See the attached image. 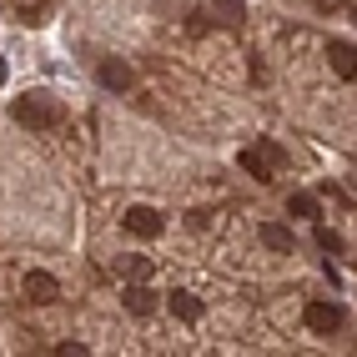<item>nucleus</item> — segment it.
I'll return each instance as SVG.
<instances>
[{"instance_id":"5","label":"nucleus","mask_w":357,"mask_h":357,"mask_svg":"<svg viewBox=\"0 0 357 357\" xmlns=\"http://www.w3.org/2000/svg\"><path fill=\"white\" fill-rule=\"evenodd\" d=\"M161 227H166L161 211H151V206H131L126 211V231L131 236H161Z\"/></svg>"},{"instance_id":"8","label":"nucleus","mask_w":357,"mask_h":357,"mask_svg":"<svg viewBox=\"0 0 357 357\" xmlns=\"http://www.w3.org/2000/svg\"><path fill=\"white\" fill-rule=\"evenodd\" d=\"M126 312H131V317H151V312H156V292H146L141 282H136V287H126Z\"/></svg>"},{"instance_id":"16","label":"nucleus","mask_w":357,"mask_h":357,"mask_svg":"<svg viewBox=\"0 0 357 357\" xmlns=\"http://www.w3.org/2000/svg\"><path fill=\"white\" fill-rule=\"evenodd\" d=\"M56 357H91V352H86L81 342H61V347H56Z\"/></svg>"},{"instance_id":"1","label":"nucleus","mask_w":357,"mask_h":357,"mask_svg":"<svg viewBox=\"0 0 357 357\" xmlns=\"http://www.w3.org/2000/svg\"><path fill=\"white\" fill-rule=\"evenodd\" d=\"M10 116L26 131H51L56 121H61V106L45 96V91H26V96H15V106H10Z\"/></svg>"},{"instance_id":"13","label":"nucleus","mask_w":357,"mask_h":357,"mask_svg":"<svg viewBox=\"0 0 357 357\" xmlns=\"http://www.w3.org/2000/svg\"><path fill=\"white\" fill-rule=\"evenodd\" d=\"M121 272L131 277V287H136V282H146V277H151V261H146V257H131V261H121Z\"/></svg>"},{"instance_id":"9","label":"nucleus","mask_w":357,"mask_h":357,"mask_svg":"<svg viewBox=\"0 0 357 357\" xmlns=\"http://www.w3.org/2000/svg\"><path fill=\"white\" fill-rule=\"evenodd\" d=\"M261 247H272V252H292V231L287 227H277V222H261Z\"/></svg>"},{"instance_id":"11","label":"nucleus","mask_w":357,"mask_h":357,"mask_svg":"<svg viewBox=\"0 0 357 357\" xmlns=\"http://www.w3.org/2000/svg\"><path fill=\"white\" fill-rule=\"evenodd\" d=\"M172 312H176L181 322H197V317H202V302H197L192 292H172Z\"/></svg>"},{"instance_id":"2","label":"nucleus","mask_w":357,"mask_h":357,"mask_svg":"<svg viewBox=\"0 0 357 357\" xmlns=\"http://www.w3.org/2000/svg\"><path fill=\"white\" fill-rule=\"evenodd\" d=\"M96 81H101L106 91H116V96H126V91L136 86V76H131V66H126L121 56H106V61L96 66Z\"/></svg>"},{"instance_id":"10","label":"nucleus","mask_w":357,"mask_h":357,"mask_svg":"<svg viewBox=\"0 0 357 357\" xmlns=\"http://www.w3.org/2000/svg\"><path fill=\"white\" fill-rule=\"evenodd\" d=\"M287 211H292V217H302V222H317V217H322V206H317V197H312V192H292Z\"/></svg>"},{"instance_id":"6","label":"nucleus","mask_w":357,"mask_h":357,"mask_svg":"<svg viewBox=\"0 0 357 357\" xmlns=\"http://www.w3.org/2000/svg\"><path fill=\"white\" fill-rule=\"evenodd\" d=\"M327 61H332V70H337L342 81L357 76V45H352V40H332V45H327Z\"/></svg>"},{"instance_id":"4","label":"nucleus","mask_w":357,"mask_h":357,"mask_svg":"<svg viewBox=\"0 0 357 357\" xmlns=\"http://www.w3.org/2000/svg\"><path fill=\"white\" fill-rule=\"evenodd\" d=\"M61 297V282L51 277V272H26V302H36V307H45V302H56Z\"/></svg>"},{"instance_id":"3","label":"nucleus","mask_w":357,"mask_h":357,"mask_svg":"<svg viewBox=\"0 0 357 357\" xmlns=\"http://www.w3.org/2000/svg\"><path fill=\"white\" fill-rule=\"evenodd\" d=\"M307 327H312V332H337L342 322H347V312H342V307L337 302H307Z\"/></svg>"},{"instance_id":"12","label":"nucleus","mask_w":357,"mask_h":357,"mask_svg":"<svg viewBox=\"0 0 357 357\" xmlns=\"http://www.w3.org/2000/svg\"><path fill=\"white\" fill-rule=\"evenodd\" d=\"M211 10H217V20H222V26H231V31L242 26V15H247V10H242V0H217Z\"/></svg>"},{"instance_id":"14","label":"nucleus","mask_w":357,"mask_h":357,"mask_svg":"<svg viewBox=\"0 0 357 357\" xmlns=\"http://www.w3.org/2000/svg\"><path fill=\"white\" fill-rule=\"evenodd\" d=\"M257 146H261V151H267V156H272V166H277V172H282V166H287V151H282V146H277V141H257Z\"/></svg>"},{"instance_id":"7","label":"nucleus","mask_w":357,"mask_h":357,"mask_svg":"<svg viewBox=\"0 0 357 357\" xmlns=\"http://www.w3.org/2000/svg\"><path fill=\"white\" fill-rule=\"evenodd\" d=\"M236 161H242V172H247V176H257V181H272V172H277V166H272V156L261 151V146H247Z\"/></svg>"},{"instance_id":"15","label":"nucleus","mask_w":357,"mask_h":357,"mask_svg":"<svg viewBox=\"0 0 357 357\" xmlns=\"http://www.w3.org/2000/svg\"><path fill=\"white\" fill-rule=\"evenodd\" d=\"M317 247H322V252H337L342 242H337V231H332V227H317Z\"/></svg>"}]
</instances>
